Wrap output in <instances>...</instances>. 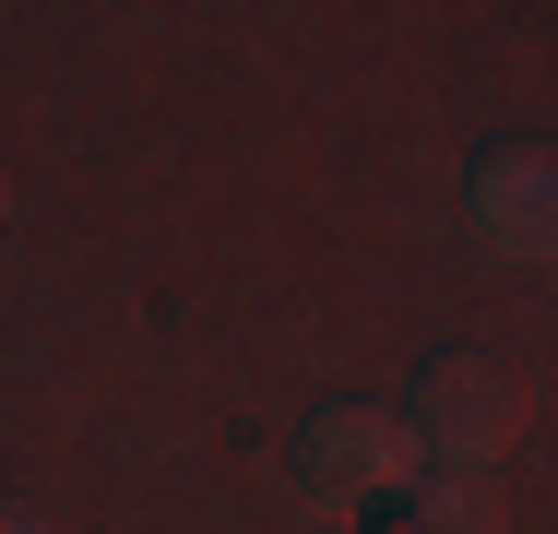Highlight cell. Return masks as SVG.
Masks as SVG:
<instances>
[{"instance_id": "6da1fadb", "label": "cell", "mask_w": 558, "mask_h": 534, "mask_svg": "<svg viewBox=\"0 0 558 534\" xmlns=\"http://www.w3.org/2000/svg\"><path fill=\"white\" fill-rule=\"evenodd\" d=\"M416 463H428L416 427H404V404H380V392H344V404H322V416L298 427V475L322 499H404Z\"/></svg>"}, {"instance_id": "7a4b0ae2", "label": "cell", "mask_w": 558, "mask_h": 534, "mask_svg": "<svg viewBox=\"0 0 558 534\" xmlns=\"http://www.w3.org/2000/svg\"><path fill=\"white\" fill-rule=\"evenodd\" d=\"M404 427H416V451L428 463H499L511 451V427H523V392H511V368H487V356H428L416 368V392H404Z\"/></svg>"}, {"instance_id": "3957f363", "label": "cell", "mask_w": 558, "mask_h": 534, "mask_svg": "<svg viewBox=\"0 0 558 534\" xmlns=\"http://www.w3.org/2000/svg\"><path fill=\"white\" fill-rule=\"evenodd\" d=\"M463 226H475V250L535 262L547 226H558V167H547V143H487L475 179H463Z\"/></svg>"}, {"instance_id": "277c9868", "label": "cell", "mask_w": 558, "mask_h": 534, "mask_svg": "<svg viewBox=\"0 0 558 534\" xmlns=\"http://www.w3.org/2000/svg\"><path fill=\"white\" fill-rule=\"evenodd\" d=\"M416 534H499V487L475 463H416Z\"/></svg>"}, {"instance_id": "5b68a950", "label": "cell", "mask_w": 558, "mask_h": 534, "mask_svg": "<svg viewBox=\"0 0 558 534\" xmlns=\"http://www.w3.org/2000/svg\"><path fill=\"white\" fill-rule=\"evenodd\" d=\"M0 534H48V511H36V499H12V487H0Z\"/></svg>"}]
</instances>
